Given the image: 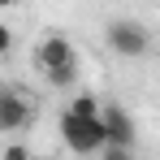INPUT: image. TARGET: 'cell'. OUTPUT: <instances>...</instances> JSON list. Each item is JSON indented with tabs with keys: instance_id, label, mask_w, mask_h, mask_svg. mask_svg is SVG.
Here are the masks:
<instances>
[{
	"instance_id": "1",
	"label": "cell",
	"mask_w": 160,
	"mask_h": 160,
	"mask_svg": "<svg viewBox=\"0 0 160 160\" xmlns=\"http://www.w3.org/2000/svg\"><path fill=\"white\" fill-rule=\"evenodd\" d=\"M35 69L52 87H74V78H78V48L65 35H48L35 48Z\"/></svg>"
},
{
	"instance_id": "2",
	"label": "cell",
	"mask_w": 160,
	"mask_h": 160,
	"mask_svg": "<svg viewBox=\"0 0 160 160\" xmlns=\"http://www.w3.org/2000/svg\"><path fill=\"white\" fill-rule=\"evenodd\" d=\"M61 138H65V147L74 156H100V147L108 143L100 117H74L69 108L61 112Z\"/></svg>"
},
{
	"instance_id": "3",
	"label": "cell",
	"mask_w": 160,
	"mask_h": 160,
	"mask_svg": "<svg viewBox=\"0 0 160 160\" xmlns=\"http://www.w3.org/2000/svg\"><path fill=\"white\" fill-rule=\"evenodd\" d=\"M108 48L117 56H126V61H138V56H147V48H152V35H147V26L143 22H130V18H117V22H108Z\"/></svg>"
},
{
	"instance_id": "4",
	"label": "cell",
	"mask_w": 160,
	"mask_h": 160,
	"mask_svg": "<svg viewBox=\"0 0 160 160\" xmlns=\"http://www.w3.org/2000/svg\"><path fill=\"white\" fill-rule=\"evenodd\" d=\"M100 121H104L108 147H130V152H134V121H130V112H126V108L100 104Z\"/></svg>"
},
{
	"instance_id": "5",
	"label": "cell",
	"mask_w": 160,
	"mask_h": 160,
	"mask_svg": "<svg viewBox=\"0 0 160 160\" xmlns=\"http://www.w3.org/2000/svg\"><path fill=\"white\" fill-rule=\"evenodd\" d=\"M30 126V104L26 95H18L13 87H0V130L4 134H18Z\"/></svg>"
},
{
	"instance_id": "6",
	"label": "cell",
	"mask_w": 160,
	"mask_h": 160,
	"mask_svg": "<svg viewBox=\"0 0 160 160\" xmlns=\"http://www.w3.org/2000/svg\"><path fill=\"white\" fill-rule=\"evenodd\" d=\"M69 112H74V117H100V100H95L91 91H82V95H74Z\"/></svg>"
},
{
	"instance_id": "7",
	"label": "cell",
	"mask_w": 160,
	"mask_h": 160,
	"mask_svg": "<svg viewBox=\"0 0 160 160\" xmlns=\"http://www.w3.org/2000/svg\"><path fill=\"white\" fill-rule=\"evenodd\" d=\"M100 160H134V152L130 147H108L104 143V147H100Z\"/></svg>"
},
{
	"instance_id": "8",
	"label": "cell",
	"mask_w": 160,
	"mask_h": 160,
	"mask_svg": "<svg viewBox=\"0 0 160 160\" xmlns=\"http://www.w3.org/2000/svg\"><path fill=\"white\" fill-rule=\"evenodd\" d=\"M9 52H13V30L0 22V56H9Z\"/></svg>"
},
{
	"instance_id": "9",
	"label": "cell",
	"mask_w": 160,
	"mask_h": 160,
	"mask_svg": "<svg viewBox=\"0 0 160 160\" xmlns=\"http://www.w3.org/2000/svg\"><path fill=\"white\" fill-rule=\"evenodd\" d=\"M4 160H30V152L22 143H9V147H4Z\"/></svg>"
},
{
	"instance_id": "10",
	"label": "cell",
	"mask_w": 160,
	"mask_h": 160,
	"mask_svg": "<svg viewBox=\"0 0 160 160\" xmlns=\"http://www.w3.org/2000/svg\"><path fill=\"white\" fill-rule=\"evenodd\" d=\"M9 4H18V0H0V9H9Z\"/></svg>"
}]
</instances>
